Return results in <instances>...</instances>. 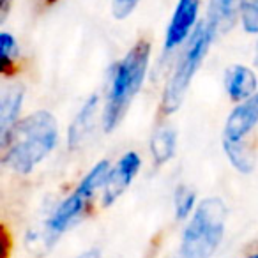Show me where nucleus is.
<instances>
[{"mask_svg": "<svg viewBox=\"0 0 258 258\" xmlns=\"http://www.w3.org/2000/svg\"><path fill=\"white\" fill-rule=\"evenodd\" d=\"M223 147L228 156L230 163L235 166L239 172L249 173L254 168V152L251 151L249 145L244 142H226L223 140Z\"/></svg>", "mask_w": 258, "mask_h": 258, "instance_id": "14", "label": "nucleus"}, {"mask_svg": "<svg viewBox=\"0 0 258 258\" xmlns=\"http://www.w3.org/2000/svg\"><path fill=\"white\" fill-rule=\"evenodd\" d=\"M76 258H101V251L92 247V249H87V251H83V253H80Z\"/></svg>", "mask_w": 258, "mask_h": 258, "instance_id": "20", "label": "nucleus"}, {"mask_svg": "<svg viewBox=\"0 0 258 258\" xmlns=\"http://www.w3.org/2000/svg\"><path fill=\"white\" fill-rule=\"evenodd\" d=\"M96 111H97V97L92 96L83 108L80 110V113L76 115L75 122L71 124L69 127V147H78L83 140L87 138V135L90 133V129H92V120L96 117Z\"/></svg>", "mask_w": 258, "mask_h": 258, "instance_id": "13", "label": "nucleus"}, {"mask_svg": "<svg viewBox=\"0 0 258 258\" xmlns=\"http://www.w3.org/2000/svg\"><path fill=\"white\" fill-rule=\"evenodd\" d=\"M58 140L57 118L46 110L34 111L20 120L4 145V163L16 173H30L55 149Z\"/></svg>", "mask_w": 258, "mask_h": 258, "instance_id": "1", "label": "nucleus"}, {"mask_svg": "<svg viewBox=\"0 0 258 258\" xmlns=\"http://www.w3.org/2000/svg\"><path fill=\"white\" fill-rule=\"evenodd\" d=\"M254 66L258 69V43H256V48H254Z\"/></svg>", "mask_w": 258, "mask_h": 258, "instance_id": "21", "label": "nucleus"}, {"mask_svg": "<svg viewBox=\"0 0 258 258\" xmlns=\"http://www.w3.org/2000/svg\"><path fill=\"white\" fill-rule=\"evenodd\" d=\"M108 172H110V163L99 161L83 177V180L78 184V187L55 209V212L50 216V219L46 223V237L50 242L57 240L85 212V209L89 207L90 200H92L94 193L101 186H104Z\"/></svg>", "mask_w": 258, "mask_h": 258, "instance_id": "5", "label": "nucleus"}, {"mask_svg": "<svg viewBox=\"0 0 258 258\" xmlns=\"http://www.w3.org/2000/svg\"><path fill=\"white\" fill-rule=\"evenodd\" d=\"M11 2H13V0H0V20H2V22H4L6 16H8Z\"/></svg>", "mask_w": 258, "mask_h": 258, "instance_id": "19", "label": "nucleus"}, {"mask_svg": "<svg viewBox=\"0 0 258 258\" xmlns=\"http://www.w3.org/2000/svg\"><path fill=\"white\" fill-rule=\"evenodd\" d=\"M246 258H258V253H253V254H249V256H246Z\"/></svg>", "mask_w": 258, "mask_h": 258, "instance_id": "22", "label": "nucleus"}, {"mask_svg": "<svg viewBox=\"0 0 258 258\" xmlns=\"http://www.w3.org/2000/svg\"><path fill=\"white\" fill-rule=\"evenodd\" d=\"M226 92L233 101L249 99L256 94V75L246 66H233L226 71Z\"/></svg>", "mask_w": 258, "mask_h": 258, "instance_id": "10", "label": "nucleus"}, {"mask_svg": "<svg viewBox=\"0 0 258 258\" xmlns=\"http://www.w3.org/2000/svg\"><path fill=\"white\" fill-rule=\"evenodd\" d=\"M140 166L142 159L137 152H125L117 161V165L110 168L103 186V204L106 207L115 204L117 198L127 189L129 184L133 182V179L137 177Z\"/></svg>", "mask_w": 258, "mask_h": 258, "instance_id": "6", "label": "nucleus"}, {"mask_svg": "<svg viewBox=\"0 0 258 258\" xmlns=\"http://www.w3.org/2000/svg\"><path fill=\"white\" fill-rule=\"evenodd\" d=\"M138 2H140V0H113V2H111V15L117 20L127 18V16L137 9Z\"/></svg>", "mask_w": 258, "mask_h": 258, "instance_id": "18", "label": "nucleus"}, {"mask_svg": "<svg viewBox=\"0 0 258 258\" xmlns=\"http://www.w3.org/2000/svg\"><path fill=\"white\" fill-rule=\"evenodd\" d=\"M240 0H211L209 23L212 32H226L233 27Z\"/></svg>", "mask_w": 258, "mask_h": 258, "instance_id": "11", "label": "nucleus"}, {"mask_svg": "<svg viewBox=\"0 0 258 258\" xmlns=\"http://www.w3.org/2000/svg\"><path fill=\"white\" fill-rule=\"evenodd\" d=\"M179 258H180V256H179Z\"/></svg>", "mask_w": 258, "mask_h": 258, "instance_id": "24", "label": "nucleus"}, {"mask_svg": "<svg viewBox=\"0 0 258 258\" xmlns=\"http://www.w3.org/2000/svg\"><path fill=\"white\" fill-rule=\"evenodd\" d=\"M177 147V135L175 129L170 125H161L156 129L151 140V154L154 158L156 165H165L166 161L173 158Z\"/></svg>", "mask_w": 258, "mask_h": 258, "instance_id": "12", "label": "nucleus"}, {"mask_svg": "<svg viewBox=\"0 0 258 258\" xmlns=\"http://www.w3.org/2000/svg\"><path fill=\"white\" fill-rule=\"evenodd\" d=\"M198 9H200V0H179L173 16L168 23L165 36V48L173 50L184 41L191 37L195 23L198 18Z\"/></svg>", "mask_w": 258, "mask_h": 258, "instance_id": "7", "label": "nucleus"}, {"mask_svg": "<svg viewBox=\"0 0 258 258\" xmlns=\"http://www.w3.org/2000/svg\"><path fill=\"white\" fill-rule=\"evenodd\" d=\"M195 205H197V193L186 184H180L173 195V207H175V218L179 221H184L189 216H193Z\"/></svg>", "mask_w": 258, "mask_h": 258, "instance_id": "15", "label": "nucleus"}, {"mask_svg": "<svg viewBox=\"0 0 258 258\" xmlns=\"http://www.w3.org/2000/svg\"><path fill=\"white\" fill-rule=\"evenodd\" d=\"M212 37H214V32H212L211 27L198 25V29H195L191 37L186 41V50H184L172 78L168 80L165 94H163L161 110L166 115L179 110V106L182 104L187 89H189L197 71L200 69L205 55H207Z\"/></svg>", "mask_w": 258, "mask_h": 258, "instance_id": "4", "label": "nucleus"}, {"mask_svg": "<svg viewBox=\"0 0 258 258\" xmlns=\"http://www.w3.org/2000/svg\"><path fill=\"white\" fill-rule=\"evenodd\" d=\"M228 209L218 197L205 198L195 209L180 242V258H212L225 237Z\"/></svg>", "mask_w": 258, "mask_h": 258, "instance_id": "3", "label": "nucleus"}, {"mask_svg": "<svg viewBox=\"0 0 258 258\" xmlns=\"http://www.w3.org/2000/svg\"><path fill=\"white\" fill-rule=\"evenodd\" d=\"M240 22L247 34H258V0H240Z\"/></svg>", "mask_w": 258, "mask_h": 258, "instance_id": "16", "label": "nucleus"}, {"mask_svg": "<svg viewBox=\"0 0 258 258\" xmlns=\"http://www.w3.org/2000/svg\"><path fill=\"white\" fill-rule=\"evenodd\" d=\"M149 58H151V44L142 39L115 66L113 80H111V87L103 111L104 131L108 133L113 131L127 113L135 96L140 92L144 85Z\"/></svg>", "mask_w": 258, "mask_h": 258, "instance_id": "2", "label": "nucleus"}, {"mask_svg": "<svg viewBox=\"0 0 258 258\" xmlns=\"http://www.w3.org/2000/svg\"><path fill=\"white\" fill-rule=\"evenodd\" d=\"M16 51H18V48H16L15 37L9 32L0 34V53H2V66H4V69H8V66L15 62Z\"/></svg>", "mask_w": 258, "mask_h": 258, "instance_id": "17", "label": "nucleus"}, {"mask_svg": "<svg viewBox=\"0 0 258 258\" xmlns=\"http://www.w3.org/2000/svg\"><path fill=\"white\" fill-rule=\"evenodd\" d=\"M23 101V89L18 85H13L2 92L0 99V142L2 147L8 144L9 135L13 133L15 125L18 124V113Z\"/></svg>", "mask_w": 258, "mask_h": 258, "instance_id": "9", "label": "nucleus"}, {"mask_svg": "<svg viewBox=\"0 0 258 258\" xmlns=\"http://www.w3.org/2000/svg\"><path fill=\"white\" fill-rule=\"evenodd\" d=\"M258 124V92L249 99L242 101L233 108L225 124L223 140L226 142H244V137L251 133Z\"/></svg>", "mask_w": 258, "mask_h": 258, "instance_id": "8", "label": "nucleus"}, {"mask_svg": "<svg viewBox=\"0 0 258 258\" xmlns=\"http://www.w3.org/2000/svg\"><path fill=\"white\" fill-rule=\"evenodd\" d=\"M46 2H50V4H51V2H55V0H46Z\"/></svg>", "mask_w": 258, "mask_h": 258, "instance_id": "23", "label": "nucleus"}]
</instances>
